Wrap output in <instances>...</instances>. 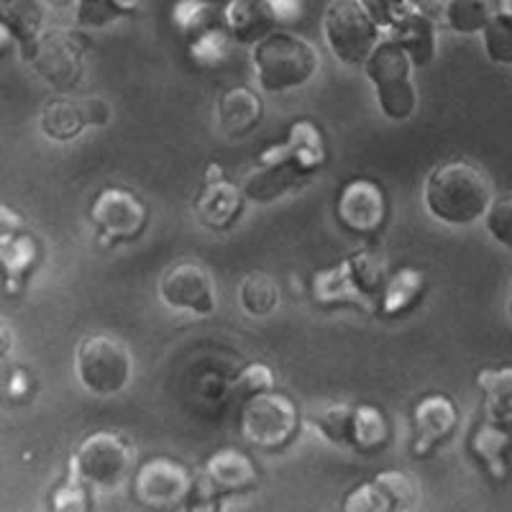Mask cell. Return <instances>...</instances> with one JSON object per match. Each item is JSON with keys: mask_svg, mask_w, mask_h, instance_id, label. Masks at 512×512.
Segmentation results:
<instances>
[{"mask_svg": "<svg viewBox=\"0 0 512 512\" xmlns=\"http://www.w3.org/2000/svg\"><path fill=\"white\" fill-rule=\"evenodd\" d=\"M54 510H85L88 507V484L77 477H67V482L54 492Z\"/></svg>", "mask_w": 512, "mask_h": 512, "instance_id": "cell-40", "label": "cell"}, {"mask_svg": "<svg viewBox=\"0 0 512 512\" xmlns=\"http://www.w3.org/2000/svg\"><path fill=\"white\" fill-rule=\"evenodd\" d=\"M410 57L397 47L390 36H382L374 52L364 62V75L377 95L379 111L390 121H405L415 113L418 93H415Z\"/></svg>", "mask_w": 512, "mask_h": 512, "instance_id": "cell-5", "label": "cell"}, {"mask_svg": "<svg viewBox=\"0 0 512 512\" xmlns=\"http://www.w3.org/2000/svg\"><path fill=\"white\" fill-rule=\"evenodd\" d=\"M507 441L510 438H507L505 428L495 425L492 420H487L472 438L474 454L489 466V472H492L495 479H502V474H505V456H502V451L507 448Z\"/></svg>", "mask_w": 512, "mask_h": 512, "instance_id": "cell-33", "label": "cell"}, {"mask_svg": "<svg viewBox=\"0 0 512 512\" xmlns=\"http://www.w3.org/2000/svg\"><path fill=\"white\" fill-rule=\"evenodd\" d=\"M390 438L387 418L372 405H354V431H351V448L356 451H377Z\"/></svg>", "mask_w": 512, "mask_h": 512, "instance_id": "cell-30", "label": "cell"}, {"mask_svg": "<svg viewBox=\"0 0 512 512\" xmlns=\"http://www.w3.org/2000/svg\"><path fill=\"white\" fill-rule=\"evenodd\" d=\"M459 410L446 395H428L413 408V456H428L456 431Z\"/></svg>", "mask_w": 512, "mask_h": 512, "instance_id": "cell-16", "label": "cell"}, {"mask_svg": "<svg viewBox=\"0 0 512 512\" xmlns=\"http://www.w3.org/2000/svg\"><path fill=\"white\" fill-rule=\"evenodd\" d=\"M384 282H387L384 256L372 249H356L336 267L315 274L310 287L320 305H354L364 313H374Z\"/></svg>", "mask_w": 512, "mask_h": 512, "instance_id": "cell-3", "label": "cell"}, {"mask_svg": "<svg viewBox=\"0 0 512 512\" xmlns=\"http://www.w3.org/2000/svg\"><path fill=\"white\" fill-rule=\"evenodd\" d=\"M441 3H448V0H441Z\"/></svg>", "mask_w": 512, "mask_h": 512, "instance_id": "cell-49", "label": "cell"}, {"mask_svg": "<svg viewBox=\"0 0 512 512\" xmlns=\"http://www.w3.org/2000/svg\"><path fill=\"white\" fill-rule=\"evenodd\" d=\"M507 313H510V318H512V292H510V300H507Z\"/></svg>", "mask_w": 512, "mask_h": 512, "instance_id": "cell-47", "label": "cell"}, {"mask_svg": "<svg viewBox=\"0 0 512 512\" xmlns=\"http://www.w3.org/2000/svg\"><path fill=\"white\" fill-rule=\"evenodd\" d=\"M418 3L420 0H361V6L367 8L372 21L384 34L395 29L402 18H408L410 13L418 11Z\"/></svg>", "mask_w": 512, "mask_h": 512, "instance_id": "cell-36", "label": "cell"}, {"mask_svg": "<svg viewBox=\"0 0 512 512\" xmlns=\"http://www.w3.org/2000/svg\"><path fill=\"white\" fill-rule=\"evenodd\" d=\"M223 24L231 31L233 41L254 47L277 31L280 21L274 16L269 0H231L223 8Z\"/></svg>", "mask_w": 512, "mask_h": 512, "instance_id": "cell-18", "label": "cell"}, {"mask_svg": "<svg viewBox=\"0 0 512 512\" xmlns=\"http://www.w3.org/2000/svg\"><path fill=\"white\" fill-rule=\"evenodd\" d=\"M326 164V141L313 121H297L287 141L264 149L244 180V195L254 203H272L303 185Z\"/></svg>", "mask_w": 512, "mask_h": 512, "instance_id": "cell-1", "label": "cell"}, {"mask_svg": "<svg viewBox=\"0 0 512 512\" xmlns=\"http://www.w3.org/2000/svg\"><path fill=\"white\" fill-rule=\"evenodd\" d=\"M75 372L88 392L100 397L118 395L134 374V356L123 341L108 333L85 336L77 346Z\"/></svg>", "mask_w": 512, "mask_h": 512, "instance_id": "cell-7", "label": "cell"}, {"mask_svg": "<svg viewBox=\"0 0 512 512\" xmlns=\"http://www.w3.org/2000/svg\"><path fill=\"white\" fill-rule=\"evenodd\" d=\"M0 21L21 49L44 31V0H0Z\"/></svg>", "mask_w": 512, "mask_h": 512, "instance_id": "cell-25", "label": "cell"}, {"mask_svg": "<svg viewBox=\"0 0 512 512\" xmlns=\"http://www.w3.org/2000/svg\"><path fill=\"white\" fill-rule=\"evenodd\" d=\"M134 469V446L116 431L90 433L77 446L70 474L95 489H118Z\"/></svg>", "mask_w": 512, "mask_h": 512, "instance_id": "cell-8", "label": "cell"}, {"mask_svg": "<svg viewBox=\"0 0 512 512\" xmlns=\"http://www.w3.org/2000/svg\"><path fill=\"white\" fill-rule=\"evenodd\" d=\"M336 216L351 233L372 236L387 221L384 190L372 180H351L338 195Z\"/></svg>", "mask_w": 512, "mask_h": 512, "instance_id": "cell-15", "label": "cell"}, {"mask_svg": "<svg viewBox=\"0 0 512 512\" xmlns=\"http://www.w3.org/2000/svg\"><path fill=\"white\" fill-rule=\"evenodd\" d=\"M195 479L185 464L175 459H152L139 466L134 479V495L141 505L167 510L187 502Z\"/></svg>", "mask_w": 512, "mask_h": 512, "instance_id": "cell-14", "label": "cell"}, {"mask_svg": "<svg viewBox=\"0 0 512 512\" xmlns=\"http://www.w3.org/2000/svg\"><path fill=\"white\" fill-rule=\"evenodd\" d=\"M497 13V0H448L446 21L456 34H482L489 18Z\"/></svg>", "mask_w": 512, "mask_h": 512, "instance_id": "cell-29", "label": "cell"}, {"mask_svg": "<svg viewBox=\"0 0 512 512\" xmlns=\"http://www.w3.org/2000/svg\"><path fill=\"white\" fill-rule=\"evenodd\" d=\"M484 52H487L489 62L495 64H512V16L505 13H495L489 18V24L482 29Z\"/></svg>", "mask_w": 512, "mask_h": 512, "instance_id": "cell-35", "label": "cell"}, {"mask_svg": "<svg viewBox=\"0 0 512 512\" xmlns=\"http://www.w3.org/2000/svg\"><path fill=\"white\" fill-rule=\"evenodd\" d=\"M233 36L226 29V24H213L200 29L198 34L187 36V54L198 67H221L231 54Z\"/></svg>", "mask_w": 512, "mask_h": 512, "instance_id": "cell-26", "label": "cell"}, {"mask_svg": "<svg viewBox=\"0 0 512 512\" xmlns=\"http://www.w3.org/2000/svg\"><path fill=\"white\" fill-rule=\"evenodd\" d=\"M90 221L100 244L116 246L136 241L149 226V208L139 195L126 187H105L90 205Z\"/></svg>", "mask_w": 512, "mask_h": 512, "instance_id": "cell-11", "label": "cell"}, {"mask_svg": "<svg viewBox=\"0 0 512 512\" xmlns=\"http://www.w3.org/2000/svg\"><path fill=\"white\" fill-rule=\"evenodd\" d=\"M36 75L59 93H70L85 75L88 41L77 31L44 29L29 47L21 49Z\"/></svg>", "mask_w": 512, "mask_h": 512, "instance_id": "cell-6", "label": "cell"}, {"mask_svg": "<svg viewBox=\"0 0 512 512\" xmlns=\"http://www.w3.org/2000/svg\"><path fill=\"white\" fill-rule=\"evenodd\" d=\"M254 482V464L236 448H221L205 464V484L210 492H241V489L254 487Z\"/></svg>", "mask_w": 512, "mask_h": 512, "instance_id": "cell-20", "label": "cell"}, {"mask_svg": "<svg viewBox=\"0 0 512 512\" xmlns=\"http://www.w3.org/2000/svg\"><path fill=\"white\" fill-rule=\"evenodd\" d=\"M497 13L512 16V0H497Z\"/></svg>", "mask_w": 512, "mask_h": 512, "instance_id": "cell-46", "label": "cell"}, {"mask_svg": "<svg viewBox=\"0 0 512 512\" xmlns=\"http://www.w3.org/2000/svg\"><path fill=\"white\" fill-rule=\"evenodd\" d=\"M384 36H390L402 52L408 54L415 67H425L436 59L438 52V26L428 13L418 11L402 18L395 29H390Z\"/></svg>", "mask_w": 512, "mask_h": 512, "instance_id": "cell-19", "label": "cell"}, {"mask_svg": "<svg viewBox=\"0 0 512 512\" xmlns=\"http://www.w3.org/2000/svg\"><path fill=\"white\" fill-rule=\"evenodd\" d=\"M26 379H29V377H26L24 372H16L11 377V390H8V395H11L13 400H18V397H24L26 384H29V382H26Z\"/></svg>", "mask_w": 512, "mask_h": 512, "instance_id": "cell-44", "label": "cell"}, {"mask_svg": "<svg viewBox=\"0 0 512 512\" xmlns=\"http://www.w3.org/2000/svg\"><path fill=\"white\" fill-rule=\"evenodd\" d=\"M423 290L425 280L418 269H397V272L390 274L387 282H384L377 313L382 315V318H397V315L408 313L410 308L418 305V300L423 297Z\"/></svg>", "mask_w": 512, "mask_h": 512, "instance_id": "cell-23", "label": "cell"}, {"mask_svg": "<svg viewBox=\"0 0 512 512\" xmlns=\"http://www.w3.org/2000/svg\"><path fill=\"white\" fill-rule=\"evenodd\" d=\"M372 482L377 484V489L382 492L384 500H387L390 512L392 510L405 512L418 507L420 489H418V482H415L410 474L397 472V469H387V472H379Z\"/></svg>", "mask_w": 512, "mask_h": 512, "instance_id": "cell-32", "label": "cell"}, {"mask_svg": "<svg viewBox=\"0 0 512 512\" xmlns=\"http://www.w3.org/2000/svg\"><path fill=\"white\" fill-rule=\"evenodd\" d=\"M310 428L320 433L326 441L336 443V446L351 448V431H354V405H331L308 418Z\"/></svg>", "mask_w": 512, "mask_h": 512, "instance_id": "cell-31", "label": "cell"}, {"mask_svg": "<svg viewBox=\"0 0 512 512\" xmlns=\"http://www.w3.org/2000/svg\"><path fill=\"white\" fill-rule=\"evenodd\" d=\"M44 3H70V0H44Z\"/></svg>", "mask_w": 512, "mask_h": 512, "instance_id": "cell-48", "label": "cell"}, {"mask_svg": "<svg viewBox=\"0 0 512 512\" xmlns=\"http://www.w3.org/2000/svg\"><path fill=\"white\" fill-rule=\"evenodd\" d=\"M11 349H13V333L11 328L0 320V359H6V356L11 354Z\"/></svg>", "mask_w": 512, "mask_h": 512, "instance_id": "cell-43", "label": "cell"}, {"mask_svg": "<svg viewBox=\"0 0 512 512\" xmlns=\"http://www.w3.org/2000/svg\"><path fill=\"white\" fill-rule=\"evenodd\" d=\"M244 198V187L233 185L231 180L221 175L210 177L208 172V182L195 198V216L203 226L223 231L239 218L241 208H244Z\"/></svg>", "mask_w": 512, "mask_h": 512, "instance_id": "cell-17", "label": "cell"}, {"mask_svg": "<svg viewBox=\"0 0 512 512\" xmlns=\"http://www.w3.org/2000/svg\"><path fill=\"white\" fill-rule=\"evenodd\" d=\"M484 392V413L500 428H512V367L484 369L477 377Z\"/></svg>", "mask_w": 512, "mask_h": 512, "instance_id": "cell-24", "label": "cell"}, {"mask_svg": "<svg viewBox=\"0 0 512 512\" xmlns=\"http://www.w3.org/2000/svg\"><path fill=\"white\" fill-rule=\"evenodd\" d=\"M300 425L297 405L282 392L264 390L246 397L241 410V436L264 451L287 446Z\"/></svg>", "mask_w": 512, "mask_h": 512, "instance_id": "cell-10", "label": "cell"}, {"mask_svg": "<svg viewBox=\"0 0 512 512\" xmlns=\"http://www.w3.org/2000/svg\"><path fill=\"white\" fill-rule=\"evenodd\" d=\"M264 116L262 98L246 85L228 88L218 100V121L228 136H244L259 126Z\"/></svg>", "mask_w": 512, "mask_h": 512, "instance_id": "cell-21", "label": "cell"}, {"mask_svg": "<svg viewBox=\"0 0 512 512\" xmlns=\"http://www.w3.org/2000/svg\"><path fill=\"white\" fill-rule=\"evenodd\" d=\"M323 36L338 62L364 67L384 31L361 6V0H333L323 13Z\"/></svg>", "mask_w": 512, "mask_h": 512, "instance_id": "cell-9", "label": "cell"}, {"mask_svg": "<svg viewBox=\"0 0 512 512\" xmlns=\"http://www.w3.org/2000/svg\"><path fill=\"white\" fill-rule=\"evenodd\" d=\"M346 512H390L387 500L382 497V492L377 489L374 482H364L346 495L344 502Z\"/></svg>", "mask_w": 512, "mask_h": 512, "instance_id": "cell-38", "label": "cell"}, {"mask_svg": "<svg viewBox=\"0 0 512 512\" xmlns=\"http://www.w3.org/2000/svg\"><path fill=\"white\" fill-rule=\"evenodd\" d=\"M280 285L274 280L272 274L254 272L249 277H244L239 287V303L241 310L251 318H267L269 313L277 310L280 305Z\"/></svg>", "mask_w": 512, "mask_h": 512, "instance_id": "cell-27", "label": "cell"}, {"mask_svg": "<svg viewBox=\"0 0 512 512\" xmlns=\"http://www.w3.org/2000/svg\"><path fill=\"white\" fill-rule=\"evenodd\" d=\"M269 6L280 24H292L303 16V0H269Z\"/></svg>", "mask_w": 512, "mask_h": 512, "instance_id": "cell-41", "label": "cell"}, {"mask_svg": "<svg viewBox=\"0 0 512 512\" xmlns=\"http://www.w3.org/2000/svg\"><path fill=\"white\" fill-rule=\"evenodd\" d=\"M39 262V244L34 236L26 231H18L13 236L0 239V272L6 277V290L16 295L31 269Z\"/></svg>", "mask_w": 512, "mask_h": 512, "instance_id": "cell-22", "label": "cell"}, {"mask_svg": "<svg viewBox=\"0 0 512 512\" xmlns=\"http://www.w3.org/2000/svg\"><path fill=\"white\" fill-rule=\"evenodd\" d=\"M139 6L141 0H75V21L80 29H105Z\"/></svg>", "mask_w": 512, "mask_h": 512, "instance_id": "cell-28", "label": "cell"}, {"mask_svg": "<svg viewBox=\"0 0 512 512\" xmlns=\"http://www.w3.org/2000/svg\"><path fill=\"white\" fill-rule=\"evenodd\" d=\"M111 121V105L100 95H54L41 108V134L52 141H75L85 128L105 126Z\"/></svg>", "mask_w": 512, "mask_h": 512, "instance_id": "cell-13", "label": "cell"}, {"mask_svg": "<svg viewBox=\"0 0 512 512\" xmlns=\"http://www.w3.org/2000/svg\"><path fill=\"white\" fill-rule=\"evenodd\" d=\"M495 200L487 172L472 162H446L425 177V210L446 226H472L487 216Z\"/></svg>", "mask_w": 512, "mask_h": 512, "instance_id": "cell-2", "label": "cell"}, {"mask_svg": "<svg viewBox=\"0 0 512 512\" xmlns=\"http://www.w3.org/2000/svg\"><path fill=\"white\" fill-rule=\"evenodd\" d=\"M272 387H274V374L272 369L264 367V364H251V367H246L244 372L236 377V382H233V390L241 392L244 397L256 395V392L272 390Z\"/></svg>", "mask_w": 512, "mask_h": 512, "instance_id": "cell-39", "label": "cell"}, {"mask_svg": "<svg viewBox=\"0 0 512 512\" xmlns=\"http://www.w3.org/2000/svg\"><path fill=\"white\" fill-rule=\"evenodd\" d=\"M159 297L169 310L190 315H213L218 308L216 280L208 267L198 262H177L164 269Z\"/></svg>", "mask_w": 512, "mask_h": 512, "instance_id": "cell-12", "label": "cell"}, {"mask_svg": "<svg viewBox=\"0 0 512 512\" xmlns=\"http://www.w3.org/2000/svg\"><path fill=\"white\" fill-rule=\"evenodd\" d=\"M223 11L218 13L216 6H210L205 0H180L172 11V24L185 36L198 34L200 29L213 24H221Z\"/></svg>", "mask_w": 512, "mask_h": 512, "instance_id": "cell-34", "label": "cell"}, {"mask_svg": "<svg viewBox=\"0 0 512 512\" xmlns=\"http://www.w3.org/2000/svg\"><path fill=\"white\" fill-rule=\"evenodd\" d=\"M13 44H16V39H13L11 31L6 29V24L0 21V57H6V54L13 49Z\"/></svg>", "mask_w": 512, "mask_h": 512, "instance_id": "cell-45", "label": "cell"}, {"mask_svg": "<svg viewBox=\"0 0 512 512\" xmlns=\"http://www.w3.org/2000/svg\"><path fill=\"white\" fill-rule=\"evenodd\" d=\"M489 236L505 249H512V195L492 200L487 216H484Z\"/></svg>", "mask_w": 512, "mask_h": 512, "instance_id": "cell-37", "label": "cell"}, {"mask_svg": "<svg viewBox=\"0 0 512 512\" xmlns=\"http://www.w3.org/2000/svg\"><path fill=\"white\" fill-rule=\"evenodd\" d=\"M259 88L267 93H287V90L305 88L318 75V49L303 36L292 31H272L267 39L254 44L251 52Z\"/></svg>", "mask_w": 512, "mask_h": 512, "instance_id": "cell-4", "label": "cell"}, {"mask_svg": "<svg viewBox=\"0 0 512 512\" xmlns=\"http://www.w3.org/2000/svg\"><path fill=\"white\" fill-rule=\"evenodd\" d=\"M24 231V221L18 218V213H13L11 208L6 205H0V239H6V236H13V233Z\"/></svg>", "mask_w": 512, "mask_h": 512, "instance_id": "cell-42", "label": "cell"}]
</instances>
